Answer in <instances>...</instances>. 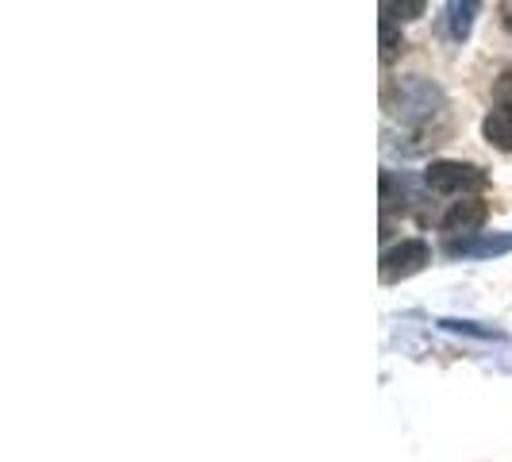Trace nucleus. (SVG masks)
<instances>
[{"instance_id":"1","label":"nucleus","mask_w":512,"mask_h":462,"mask_svg":"<svg viewBox=\"0 0 512 462\" xmlns=\"http://www.w3.org/2000/svg\"><path fill=\"white\" fill-rule=\"evenodd\" d=\"M428 189L432 193H474V189H486V170H478V166H470V162H432L428 166Z\"/></svg>"},{"instance_id":"2","label":"nucleus","mask_w":512,"mask_h":462,"mask_svg":"<svg viewBox=\"0 0 512 462\" xmlns=\"http://www.w3.org/2000/svg\"><path fill=\"white\" fill-rule=\"evenodd\" d=\"M424 262H432V251L424 239H405L401 247L385 251L382 255V282H401L412 278L416 270H424Z\"/></svg>"},{"instance_id":"3","label":"nucleus","mask_w":512,"mask_h":462,"mask_svg":"<svg viewBox=\"0 0 512 462\" xmlns=\"http://www.w3.org/2000/svg\"><path fill=\"white\" fill-rule=\"evenodd\" d=\"M489 208L486 201H478V197H462L455 205L443 212V220H439V228L447 231V235H474V231L486 224Z\"/></svg>"},{"instance_id":"4","label":"nucleus","mask_w":512,"mask_h":462,"mask_svg":"<svg viewBox=\"0 0 512 462\" xmlns=\"http://www.w3.org/2000/svg\"><path fill=\"white\" fill-rule=\"evenodd\" d=\"M486 139L497 147V151H512V104H501V108H493L486 116Z\"/></svg>"},{"instance_id":"5","label":"nucleus","mask_w":512,"mask_h":462,"mask_svg":"<svg viewBox=\"0 0 512 462\" xmlns=\"http://www.w3.org/2000/svg\"><path fill=\"white\" fill-rule=\"evenodd\" d=\"M385 20H420L424 16V0H382Z\"/></svg>"},{"instance_id":"6","label":"nucleus","mask_w":512,"mask_h":462,"mask_svg":"<svg viewBox=\"0 0 512 462\" xmlns=\"http://www.w3.org/2000/svg\"><path fill=\"white\" fill-rule=\"evenodd\" d=\"M405 47V39H401V31L393 27V20H382V62H393L397 51Z\"/></svg>"},{"instance_id":"7","label":"nucleus","mask_w":512,"mask_h":462,"mask_svg":"<svg viewBox=\"0 0 512 462\" xmlns=\"http://www.w3.org/2000/svg\"><path fill=\"white\" fill-rule=\"evenodd\" d=\"M474 12H478V0H459V8H455V39H462L466 31H470V20H474Z\"/></svg>"},{"instance_id":"8","label":"nucleus","mask_w":512,"mask_h":462,"mask_svg":"<svg viewBox=\"0 0 512 462\" xmlns=\"http://www.w3.org/2000/svg\"><path fill=\"white\" fill-rule=\"evenodd\" d=\"M501 20H505V27L512 31V0L505 4V8H501Z\"/></svg>"}]
</instances>
